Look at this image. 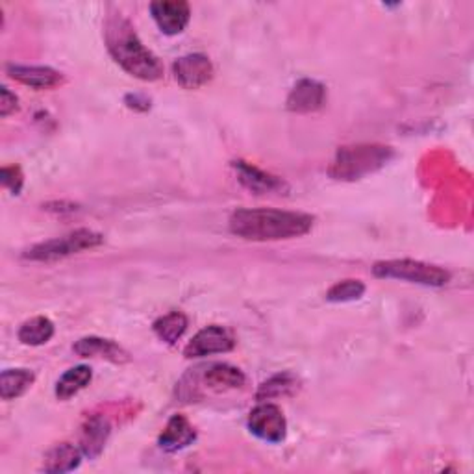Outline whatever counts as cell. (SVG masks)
Here are the masks:
<instances>
[{"instance_id": "cell-21", "label": "cell", "mask_w": 474, "mask_h": 474, "mask_svg": "<svg viewBox=\"0 0 474 474\" xmlns=\"http://www.w3.org/2000/svg\"><path fill=\"white\" fill-rule=\"evenodd\" d=\"M187 324H189V321L182 312H171V314L160 317L152 328L163 343L175 345L180 337L186 333Z\"/></svg>"}, {"instance_id": "cell-10", "label": "cell", "mask_w": 474, "mask_h": 474, "mask_svg": "<svg viewBox=\"0 0 474 474\" xmlns=\"http://www.w3.org/2000/svg\"><path fill=\"white\" fill-rule=\"evenodd\" d=\"M326 103V87L317 82L304 78L295 84L287 96V110L295 114H312L324 106Z\"/></svg>"}, {"instance_id": "cell-19", "label": "cell", "mask_w": 474, "mask_h": 474, "mask_svg": "<svg viewBox=\"0 0 474 474\" xmlns=\"http://www.w3.org/2000/svg\"><path fill=\"white\" fill-rule=\"evenodd\" d=\"M17 335H19V342L23 345H30V347L45 345L52 340L54 323L49 317H41V315L33 317V319L23 323Z\"/></svg>"}, {"instance_id": "cell-7", "label": "cell", "mask_w": 474, "mask_h": 474, "mask_svg": "<svg viewBox=\"0 0 474 474\" xmlns=\"http://www.w3.org/2000/svg\"><path fill=\"white\" fill-rule=\"evenodd\" d=\"M235 347L233 335L219 324L202 328L184 349L186 358H205L212 354H224Z\"/></svg>"}, {"instance_id": "cell-24", "label": "cell", "mask_w": 474, "mask_h": 474, "mask_svg": "<svg viewBox=\"0 0 474 474\" xmlns=\"http://www.w3.org/2000/svg\"><path fill=\"white\" fill-rule=\"evenodd\" d=\"M3 186L8 187L12 193L19 195L23 187V173L19 167H5L3 169Z\"/></svg>"}, {"instance_id": "cell-22", "label": "cell", "mask_w": 474, "mask_h": 474, "mask_svg": "<svg viewBox=\"0 0 474 474\" xmlns=\"http://www.w3.org/2000/svg\"><path fill=\"white\" fill-rule=\"evenodd\" d=\"M298 389V380L291 372H280V375H275L273 378H269L263 382L258 389L256 398L258 400H270V398H278V397H287L293 395Z\"/></svg>"}, {"instance_id": "cell-14", "label": "cell", "mask_w": 474, "mask_h": 474, "mask_svg": "<svg viewBox=\"0 0 474 474\" xmlns=\"http://www.w3.org/2000/svg\"><path fill=\"white\" fill-rule=\"evenodd\" d=\"M196 439V432L191 426V423L184 415H173L171 421L167 423L165 430L161 432L158 445L165 452H178L189 445Z\"/></svg>"}, {"instance_id": "cell-1", "label": "cell", "mask_w": 474, "mask_h": 474, "mask_svg": "<svg viewBox=\"0 0 474 474\" xmlns=\"http://www.w3.org/2000/svg\"><path fill=\"white\" fill-rule=\"evenodd\" d=\"M315 219L308 214L270 208H242L230 215V232L247 242H280L306 235Z\"/></svg>"}, {"instance_id": "cell-8", "label": "cell", "mask_w": 474, "mask_h": 474, "mask_svg": "<svg viewBox=\"0 0 474 474\" xmlns=\"http://www.w3.org/2000/svg\"><path fill=\"white\" fill-rule=\"evenodd\" d=\"M173 73L184 89H198L214 78V65L205 54H187L175 61Z\"/></svg>"}, {"instance_id": "cell-15", "label": "cell", "mask_w": 474, "mask_h": 474, "mask_svg": "<svg viewBox=\"0 0 474 474\" xmlns=\"http://www.w3.org/2000/svg\"><path fill=\"white\" fill-rule=\"evenodd\" d=\"M73 351L80 358H103L112 363H126L130 361V354L119 347L112 340H103V337H84V340L77 342Z\"/></svg>"}, {"instance_id": "cell-2", "label": "cell", "mask_w": 474, "mask_h": 474, "mask_svg": "<svg viewBox=\"0 0 474 474\" xmlns=\"http://www.w3.org/2000/svg\"><path fill=\"white\" fill-rule=\"evenodd\" d=\"M105 40L108 52L128 75L145 82H154L163 77L161 61L141 43L132 23L121 14L108 17Z\"/></svg>"}, {"instance_id": "cell-25", "label": "cell", "mask_w": 474, "mask_h": 474, "mask_svg": "<svg viewBox=\"0 0 474 474\" xmlns=\"http://www.w3.org/2000/svg\"><path fill=\"white\" fill-rule=\"evenodd\" d=\"M15 110H17V96L8 87H3L0 89V115L8 117Z\"/></svg>"}, {"instance_id": "cell-12", "label": "cell", "mask_w": 474, "mask_h": 474, "mask_svg": "<svg viewBox=\"0 0 474 474\" xmlns=\"http://www.w3.org/2000/svg\"><path fill=\"white\" fill-rule=\"evenodd\" d=\"M200 382L210 391H226V389L243 387L247 378L242 369L228 363H214L210 367L202 369Z\"/></svg>"}, {"instance_id": "cell-5", "label": "cell", "mask_w": 474, "mask_h": 474, "mask_svg": "<svg viewBox=\"0 0 474 474\" xmlns=\"http://www.w3.org/2000/svg\"><path fill=\"white\" fill-rule=\"evenodd\" d=\"M389 147L377 145H358V147H343L337 152V160L333 161L332 175L343 180H356L365 173H372L375 169L382 167L391 158Z\"/></svg>"}, {"instance_id": "cell-11", "label": "cell", "mask_w": 474, "mask_h": 474, "mask_svg": "<svg viewBox=\"0 0 474 474\" xmlns=\"http://www.w3.org/2000/svg\"><path fill=\"white\" fill-rule=\"evenodd\" d=\"M6 73L32 89H52L63 84V75L52 67L41 65H8Z\"/></svg>"}, {"instance_id": "cell-3", "label": "cell", "mask_w": 474, "mask_h": 474, "mask_svg": "<svg viewBox=\"0 0 474 474\" xmlns=\"http://www.w3.org/2000/svg\"><path fill=\"white\" fill-rule=\"evenodd\" d=\"M372 275L378 278H395L412 284L442 287L451 282V273L439 265H430L415 260H387L372 267Z\"/></svg>"}, {"instance_id": "cell-4", "label": "cell", "mask_w": 474, "mask_h": 474, "mask_svg": "<svg viewBox=\"0 0 474 474\" xmlns=\"http://www.w3.org/2000/svg\"><path fill=\"white\" fill-rule=\"evenodd\" d=\"M103 243H105L103 233L87 230V228H80V230L65 233L61 237H54V240H49L45 243L33 245L23 254V258L32 260V261H56V260L73 256V254H78L89 249H96Z\"/></svg>"}, {"instance_id": "cell-9", "label": "cell", "mask_w": 474, "mask_h": 474, "mask_svg": "<svg viewBox=\"0 0 474 474\" xmlns=\"http://www.w3.org/2000/svg\"><path fill=\"white\" fill-rule=\"evenodd\" d=\"M150 14L167 36L182 33L191 19V8L186 0H154L150 5Z\"/></svg>"}, {"instance_id": "cell-17", "label": "cell", "mask_w": 474, "mask_h": 474, "mask_svg": "<svg viewBox=\"0 0 474 474\" xmlns=\"http://www.w3.org/2000/svg\"><path fill=\"white\" fill-rule=\"evenodd\" d=\"M36 382V375L28 369H6L0 375V397L3 400H14L24 395L32 384Z\"/></svg>"}, {"instance_id": "cell-18", "label": "cell", "mask_w": 474, "mask_h": 474, "mask_svg": "<svg viewBox=\"0 0 474 474\" xmlns=\"http://www.w3.org/2000/svg\"><path fill=\"white\" fill-rule=\"evenodd\" d=\"M82 451L71 443L56 445L47 456L43 463V470L47 472H69L77 469L82 461Z\"/></svg>"}, {"instance_id": "cell-6", "label": "cell", "mask_w": 474, "mask_h": 474, "mask_svg": "<svg viewBox=\"0 0 474 474\" xmlns=\"http://www.w3.org/2000/svg\"><path fill=\"white\" fill-rule=\"evenodd\" d=\"M249 430L267 443H282L287 433V421L277 404L261 402L249 414Z\"/></svg>"}, {"instance_id": "cell-13", "label": "cell", "mask_w": 474, "mask_h": 474, "mask_svg": "<svg viewBox=\"0 0 474 474\" xmlns=\"http://www.w3.org/2000/svg\"><path fill=\"white\" fill-rule=\"evenodd\" d=\"M232 165L237 173V180H240L252 193L267 195V193H280L286 189V184L280 178L260 171L258 167H254L247 161L240 160V161H233Z\"/></svg>"}, {"instance_id": "cell-20", "label": "cell", "mask_w": 474, "mask_h": 474, "mask_svg": "<svg viewBox=\"0 0 474 474\" xmlns=\"http://www.w3.org/2000/svg\"><path fill=\"white\" fill-rule=\"evenodd\" d=\"M93 378V372L87 365H78L65 372V375L56 384V397L59 400H67L80 393L84 387L89 386Z\"/></svg>"}, {"instance_id": "cell-23", "label": "cell", "mask_w": 474, "mask_h": 474, "mask_svg": "<svg viewBox=\"0 0 474 474\" xmlns=\"http://www.w3.org/2000/svg\"><path fill=\"white\" fill-rule=\"evenodd\" d=\"M365 293V284L360 280L337 282L326 291V300L330 302H351L361 298Z\"/></svg>"}, {"instance_id": "cell-16", "label": "cell", "mask_w": 474, "mask_h": 474, "mask_svg": "<svg viewBox=\"0 0 474 474\" xmlns=\"http://www.w3.org/2000/svg\"><path fill=\"white\" fill-rule=\"evenodd\" d=\"M110 423L105 417H91L86 421V424L82 426V435H80V451L86 458L93 460L96 456H100V452L105 451L106 442L110 437Z\"/></svg>"}]
</instances>
